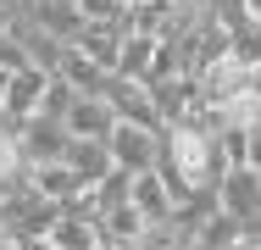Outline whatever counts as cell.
Masks as SVG:
<instances>
[{
    "label": "cell",
    "mask_w": 261,
    "mask_h": 250,
    "mask_svg": "<svg viewBox=\"0 0 261 250\" xmlns=\"http://www.w3.org/2000/svg\"><path fill=\"white\" fill-rule=\"evenodd\" d=\"M78 11H84V22H117L122 0H78Z\"/></svg>",
    "instance_id": "cell-22"
},
{
    "label": "cell",
    "mask_w": 261,
    "mask_h": 250,
    "mask_svg": "<svg viewBox=\"0 0 261 250\" xmlns=\"http://www.w3.org/2000/svg\"><path fill=\"white\" fill-rule=\"evenodd\" d=\"M245 239H250V222H239V217L222 211V206L195 228V250H239Z\"/></svg>",
    "instance_id": "cell-11"
},
{
    "label": "cell",
    "mask_w": 261,
    "mask_h": 250,
    "mask_svg": "<svg viewBox=\"0 0 261 250\" xmlns=\"http://www.w3.org/2000/svg\"><path fill=\"white\" fill-rule=\"evenodd\" d=\"M67 167H72V172L84 178V189H89V184H100L117 161H111V145H106V139H72V145H67Z\"/></svg>",
    "instance_id": "cell-14"
},
{
    "label": "cell",
    "mask_w": 261,
    "mask_h": 250,
    "mask_svg": "<svg viewBox=\"0 0 261 250\" xmlns=\"http://www.w3.org/2000/svg\"><path fill=\"white\" fill-rule=\"evenodd\" d=\"M195 78H200V100H206V106H228V100H239V95H250V89H256V67H250V61H239L233 50H228V56H217L211 67H200Z\"/></svg>",
    "instance_id": "cell-4"
},
{
    "label": "cell",
    "mask_w": 261,
    "mask_h": 250,
    "mask_svg": "<svg viewBox=\"0 0 261 250\" xmlns=\"http://www.w3.org/2000/svg\"><path fill=\"white\" fill-rule=\"evenodd\" d=\"M67 134L72 139H106L111 128H117V111L106 106V95H78L72 106H67Z\"/></svg>",
    "instance_id": "cell-9"
},
{
    "label": "cell",
    "mask_w": 261,
    "mask_h": 250,
    "mask_svg": "<svg viewBox=\"0 0 261 250\" xmlns=\"http://www.w3.org/2000/svg\"><path fill=\"white\" fill-rule=\"evenodd\" d=\"M161 134L167 128H139V122H117L111 134H106V145H111V161L134 178V172H150L161 161Z\"/></svg>",
    "instance_id": "cell-3"
},
{
    "label": "cell",
    "mask_w": 261,
    "mask_h": 250,
    "mask_svg": "<svg viewBox=\"0 0 261 250\" xmlns=\"http://www.w3.org/2000/svg\"><path fill=\"white\" fill-rule=\"evenodd\" d=\"M72 45L84 50L89 61H100L106 72H117V50H122V28H117V22H84Z\"/></svg>",
    "instance_id": "cell-15"
},
{
    "label": "cell",
    "mask_w": 261,
    "mask_h": 250,
    "mask_svg": "<svg viewBox=\"0 0 261 250\" xmlns=\"http://www.w3.org/2000/svg\"><path fill=\"white\" fill-rule=\"evenodd\" d=\"M217 206L233 211L239 222H256V217H261V167L233 161V167L217 178Z\"/></svg>",
    "instance_id": "cell-7"
},
{
    "label": "cell",
    "mask_w": 261,
    "mask_h": 250,
    "mask_svg": "<svg viewBox=\"0 0 261 250\" xmlns=\"http://www.w3.org/2000/svg\"><path fill=\"white\" fill-rule=\"evenodd\" d=\"M56 217H61V200L39 195L28 178H22L17 189H6V200H0V222H6L11 239H45Z\"/></svg>",
    "instance_id": "cell-2"
},
{
    "label": "cell",
    "mask_w": 261,
    "mask_h": 250,
    "mask_svg": "<svg viewBox=\"0 0 261 250\" xmlns=\"http://www.w3.org/2000/svg\"><path fill=\"white\" fill-rule=\"evenodd\" d=\"M28 184H34L39 195H50V200H72L78 189H84V178L67 167V156H61V161H39V167H28Z\"/></svg>",
    "instance_id": "cell-17"
},
{
    "label": "cell",
    "mask_w": 261,
    "mask_h": 250,
    "mask_svg": "<svg viewBox=\"0 0 261 250\" xmlns=\"http://www.w3.org/2000/svg\"><path fill=\"white\" fill-rule=\"evenodd\" d=\"M156 172L167 178V189L184 200L189 189H217V178L228 172V156H222V145H217V134H211L206 122L189 117V122H172L161 134Z\"/></svg>",
    "instance_id": "cell-1"
},
{
    "label": "cell",
    "mask_w": 261,
    "mask_h": 250,
    "mask_svg": "<svg viewBox=\"0 0 261 250\" xmlns=\"http://www.w3.org/2000/svg\"><path fill=\"white\" fill-rule=\"evenodd\" d=\"M72 100H78V89H72V84L61 78V72H50V84H45V100H39V111H45V117H67V106H72Z\"/></svg>",
    "instance_id": "cell-19"
},
{
    "label": "cell",
    "mask_w": 261,
    "mask_h": 250,
    "mask_svg": "<svg viewBox=\"0 0 261 250\" xmlns=\"http://www.w3.org/2000/svg\"><path fill=\"white\" fill-rule=\"evenodd\" d=\"M106 106L117 111V122H139V128H167L156 111V100H150V89L139 84V78H117L111 72V84H106Z\"/></svg>",
    "instance_id": "cell-8"
},
{
    "label": "cell",
    "mask_w": 261,
    "mask_h": 250,
    "mask_svg": "<svg viewBox=\"0 0 261 250\" xmlns=\"http://www.w3.org/2000/svg\"><path fill=\"white\" fill-rule=\"evenodd\" d=\"M6 239H11V234H6V222H0V245H6Z\"/></svg>",
    "instance_id": "cell-25"
},
{
    "label": "cell",
    "mask_w": 261,
    "mask_h": 250,
    "mask_svg": "<svg viewBox=\"0 0 261 250\" xmlns=\"http://www.w3.org/2000/svg\"><path fill=\"white\" fill-rule=\"evenodd\" d=\"M250 11H256V17H261V0H250Z\"/></svg>",
    "instance_id": "cell-27"
},
{
    "label": "cell",
    "mask_w": 261,
    "mask_h": 250,
    "mask_svg": "<svg viewBox=\"0 0 261 250\" xmlns=\"http://www.w3.org/2000/svg\"><path fill=\"white\" fill-rule=\"evenodd\" d=\"M0 89H6V78H0Z\"/></svg>",
    "instance_id": "cell-28"
},
{
    "label": "cell",
    "mask_w": 261,
    "mask_h": 250,
    "mask_svg": "<svg viewBox=\"0 0 261 250\" xmlns=\"http://www.w3.org/2000/svg\"><path fill=\"white\" fill-rule=\"evenodd\" d=\"M250 234H261V217H256V222H250Z\"/></svg>",
    "instance_id": "cell-26"
},
{
    "label": "cell",
    "mask_w": 261,
    "mask_h": 250,
    "mask_svg": "<svg viewBox=\"0 0 261 250\" xmlns=\"http://www.w3.org/2000/svg\"><path fill=\"white\" fill-rule=\"evenodd\" d=\"M134 250H195V234L184 222L161 217V222H145V234L134 239Z\"/></svg>",
    "instance_id": "cell-18"
},
{
    "label": "cell",
    "mask_w": 261,
    "mask_h": 250,
    "mask_svg": "<svg viewBox=\"0 0 261 250\" xmlns=\"http://www.w3.org/2000/svg\"><path fill=\"white\" fill-rule=\"evenodd\" d=\"M22 67H34V56H28V45L6 28V34H0V78H11V72H22Z\"/></svg>",
    "instance_id": "cell-21"
},
{
    "label": "cell",
    "mask_w": 261,
    "mask_h": 250,
    "mask_svg": "<svg viewBox=\"0 0 261 250\" xmlns=\"http://www.w3.org/2000/svg\"><path fill=\"white\" fill-rule=\"evenodd\" d=\"M45 239H50V250H100V222L84 211H61Z\"/></svg>",
    "instance_id": "cell-10"
},
{
    "label": "cell",
    "mask_w": 261,
    "mask_h": 250,
    "mask_svg": "<svg viewBox=\"0 0 261 250\" xmlns=\"http://www.w3.org/2000/svg\"><path fill=\"white\" fill-rule=\"evenodd\" d=\"M11 17H17V0H0V34L11 28Z\"/></svg>",
    "instance_id": "cell-23"
},
{
    "label": "cell",
    "mask_w": 261,
    "mask_h": 250,
    "mask_svg": "<svg viewBox=\"0 0 261 250\" xmlns=\"http://www.w3.org/2000/svg\"><path fill=\"white\" fill-rule=\"evenodd\" d=\"M67 145H72L67 122H61V117H45V111H34V117L17 128V150H22L28 167H39V161H61Z\"/></svg>",
    "instance_id": "cell-6"
},
{
    "label": "cell",
    "mask_w": 261,
    "mask_h": 250,
    "mask_svg": "<svg viewBox=\"0 0 261 250\" xmlns=\"http://www.w3.org/2000/svg\"><path fill=\"white\" fill-rule=\"evenodd\" d=\"M134 206H139V217H145V222H161V217H172L178 195L167 189V178L150 167V172H134Z\"/></svg>",
    "instance_id": "cell-12"
},
{
    "label": "cell",
    "mask_w": 261,
    "mask_h": 250,
    "mask_svg": "<svg viewBox=\"0 0 261 250\" xmlns=\"http://www.w3.org/2000/svg\"><path fill=\"white\" fill-rule=\"evenodd\" d=\"M156 50H161V39L156 34H122V50H117V78H150V67H156Z\"/></svg>",
    "instance_id": "cell-13"
},
{
    "label": "cell",
    "mask_w": 261,
    "mask_h": 250,
    "mask_svg": "<svg viewBox=\"0 0 261 250\" xmlns=\"http://www.w3.org/2000/svg\"><path fill=\"white\" fill-rule=\"evenodd\" d=\"M150 89V100H156V111H161V122L172 128V122H189L206 100H200V78L195 72H167V78H150L145 84Z\"/></svg>",
    "instance_id": "cell-5"
},
{
    "label": "cell",
    "mask_w": 261,
    "mask_h": 250,
    "mask_svg": "<svg viewBox=\"0 0 261 250\" xmlns=\"http://www.w3.org/2000/svg\"><path fill=\"white\" fill-rule=\"evenodd\" d=\"M78 95H106V84H111V72H106L100 61H89L78 45H67V56H61V67H56Z\"/></svg>",
    "instance_id": "cell-16"
},
{
    "label": "cell",
    "mask_w": 261,
    "mask_h": 250,
    "mask_svg": "<svg viewBox=\"0 0 261 250\" xmlns=\"http://www.w3.org/2000/svg\"><path fill=\"white\" fill-rule=\"evenodd\" d=\"M6 189H17V184H6V178H0V200H6Z\"/></svg>",
    "instance_id": "cell-24"
},
{
    "label": "cell",
    "mask_w": 261,
    "mask_h": 250,
    "mask_svg": "<svg viewBox=\"0 0 261 250\" xmlns=\"http://www.w3.org/2000/svg\"><path fill=\"white\" fill-rule=\"evenodd\" d=\"M228 50L239 56V61H250V67H261V17H250L233 39H228Z\"/></svg>",
    "instance_id": "cell-20"
}]
</instances>
